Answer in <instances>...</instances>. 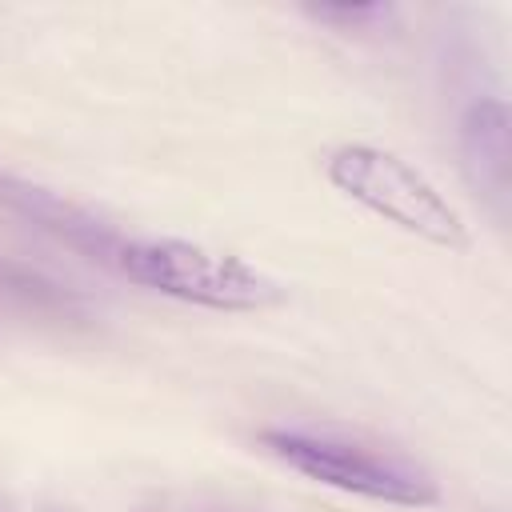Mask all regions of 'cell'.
<instances>
[{"label":"cell","mask_w":512,"mask_h":512,"mask_svg":"<svg viewBox=\"0 0 512 512\" xmlns=\"http://www.w3.org/2000/svg\"><path fill=\"white\" fill-rule=\"evenodd\" d=\"M108 260L132 284L212 312H268L288 300V284L252 260L180 236L116 240Z\"/></svg>","instance_id":"1"},{"label":"cell","mask_w":512,"mask_h":512,"mask_svg":"<svg viewBox=\"0 0 512 512\" xmlns=\"http://www.w3.org/2000/svg\"><path fill=\"white\" fill-rule=\"evenodd\" d=\"M324 176L340 196L424 244L448 252H464L472 244V228L460 208L412 160L392 148L364 140L336 144L324 156Z\"/></svg>","instance_id":"2"},{"label":"cell","mask_w":512,"mask_h":512,"mask_svg":"<svg viewBox=\"0 0 512 512\" xmlns=\"http://www.w3.org/2000/svg\"><path fill=\"white\" fill-rule=\"evenodd\" d=\"M260 444L292 472L360 500L396 504V508H428L440 500V484L424 464L364 440H348L340 432L264 428Z\"/></svg>","instance_id":"3"},{"label":"cell","mask_w":512,"mask_h":512,"mask_svg":"<svg viewBox=\"0 0 512 512\" xmlns=\"http://www.w3.org/2000/svg\"><path fill=\"white\" fill-rule=\"evenodd\" d=\"M464 152L476 156L468 164L480 168V192L504 200L508 196V108L500 100H484L464 120Z\"/></svg>","instance_id":"4"}]
</instances>
